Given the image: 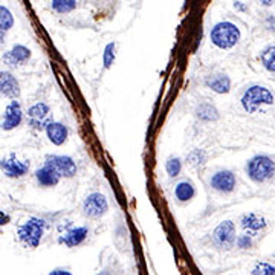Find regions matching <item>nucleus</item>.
Segmentation results:
<instances>
[{
  "label": "nucleus",
  "mask_w": 275,
  "mask_h": 275,
  "mask_svg": "<svg viewBox=\"0 0 275 275\" xmlns=\"http://www.w3.org/2000/svg\"><path fill=\"white\" fill-rule=\"evenodd\" d=\"M29 58H31V51H29L26 46H23V45H15L11 51H8V52L3 55L5 65H8V66H11V68L22 66V65H25Z\"/></svg>",
  "instance_id": "obj_13"
},
{
  "label": "nucleus",
  "mask_w": 275,
  "mask_h": 275,
  "mask_svg": "<svg viewBox=\"0 0 275 275\" xmlns=\"http://www.w3.org/2000/svg\"><path fill=\"white\" fill-rule=\"evenodd\" d=\"M22 119H23V112H22V107H20V102L12 99L8 105H6V110L0 119V129L3 130H12L15 127H18L22 124Z\"/></svg>",
  "instance_id": "obj_9"
},
{
  "label": "nucleus",
  "mask_w": 275,
  "mask_h": 275,
  "mask_svg": "<svg viewBox=\"0 0 275 275\" xmlns=\"http://www.w3.org/2000/svg\"><path fill=\"white\" fill-rule=\"evenodd\" d=\"M196 113H197V116H199L200 119H203V121H216V119L219 118L217 109H216L214 105L208 104V102L200 104V105L197 107Z\"/></svg>",
  "instance_id": "obj_20"
},
{
  "label": "nucleus",
  "mask_w": 275,
  "mask_h": 275,
  "mask_svg": "<svg viewBox=\"0 0 275 275\" xmlns=\"http://www.w3.org/2000/svg\"><path fill=\"white\" fill-rule=\"evenodd\" d=\"M237 246L239 248H242V249H246V248H251L252 246V239H251V236H240L239 239H237Z\"/></svg>",
  "instance_id": "obj_28"
},
{
  "label": "nucleus",
  "mask_w": 275,
  "mask_h": 275,
  "mask_svg": "<svg viewBox=\"0 0 275 275\" xmlns=\"http://www.w3.org/2000/svg\"><path fill=\"white\" fill-rule=\"evenodd\" d=\"M0 170L6 178H22L29 172V162L20 161L14 153L0 161Z\"/></svg>",
  "instance_id": "obj_8"
},
{
  "label": "nucleus",
  "mask_w": 275,
  "mask_h": 275,
  "mask_svg": "<svg viewBox=\"0 0 275 275\" xmlns=\"http://www.w3.org/2000/svg\"><path fill=\"white\" fill-rule=\"evenodd\" d=\"M48 115H49V105L46 102H37V104L31 105L29 110H28V116L31 119V125L34 129H38V130L46 129L48 124L51 122V121L46 119Z\"/></svg>",
  "instance_id": "obj_11"
},
{
  "label": "nucleus",
  "mask_w": 275,
  "mask_h": 275,
  "mask_svg": "<svg viewBox=\"0 0 275 275\" xmlns=\"http://www.w3.org/2000/svg\"><path fill=\"white\" fill-rule=\"evenodd\" d=\"M45 234V220L38 217H29L23 225L18 226L17 236L20 242L28 248H37Z\"/></svg>",
  "instance_id": "obj_3"
},
{
  "label": "nucleus",
  "mask_w": 275,
  "mask_h": 275,
  "mask_svg": "<svg viewBox=\"0 0 275 275\" xmlns=\"http://www.w3.org/2000/svg\"><path fill=\"white\" fill-rule=\"evenodd\" d=\"M268 225L266 219L263 216H259V214H254V213H249V214H245L242 217V228L248 232H257V231H262L265 229Z\"/></svg>",
  "instance_id": "obj_16"
},
{
  "label": "nucleus",
  "mask_w": 275,
  "mask_h": 275,
  "mask_svg": "<svg viewBox=\"0 0 275 275\" xmlns=\"http://www.w3.org/2000/svg\"><path fill=\"white\" fill-rule=\"evenodd\" d=\"M240 29L232 22H219L209 32L211 43L219 49H231L240 41Z\"/></svg>",
  "instance_id": "obj_1"
},
{
  "label": "nucleus",
  "mask_w": 275,
  "mask_h": 275,
  "mask_svg": "<svg viewBox=\"0 0 275 275\" xmlns=\"http://www.w3.org/2000/svg\"><path fill=\"white\" fill-rule=\"evenodd\" d=\"M175 196L179 202H189L196 196V188L193 182L189 181H182L176 185L175 188Z\"/></svg>",
  "instance_id": "obj_19"
},
{
  "label": "nucleus",
  "mask_w": 275,
  "mask_h": 275,
  "mask_svg": "<svg viewBox=\"0 0 275 275\" xmlns=\"http://www.w3.org/2000/svg\"><path fill=\"white\" fill-rule=\"evenodd\" d=\"M46 135L49 138V141L54 144V145H63L66 141H68V136H69V130L65 124L61 122H54L51 121L46 127Z\"/></svg>",
  "instance_id": "obj_15"
},
{
  "label": "nucleus",
  "mask_w": 275,
  "mask_h": 275,
  "mask_svg": "<svg viewBox=\"0 0 275 275\" xmlns=\"http://www.w3.org/2000/svg\"><path fill=\"white\" fill-rule=\"evenodd\" d=\"M49 275H72L69 271H66V269H55V271H52Z\"/></svg>",
  "instance_id": "obj_30"
},
{
  "label": "nucleus",
  "mask_w": 275,
  "mask_h": 275,
  "mask_svg": "<svg viewBox=\"0 0 275 275\" xmlns=\"http://www.w3.org/2000/svg\"><path fill=\"white\" fill-rule=\"evenodd\" d=\"M75 8H77V2H74V0H54L52 2V9L58 14L71 12Z\"/></svg>",
  "instance_id": "obj_22"
},
{
  "label": "nucleus",
  "mask_w": 275,
  "mask_h": 275,
  "mask_svg": "<svg viewBox=\"0 0 275 275\" xmlns=\"http://www.w3.org/2000/svg\"><path fill=\"white\" fill-rule=\"evenodd\" d=\"M89 231L86 226H77V228H71L68 232H65L61 237H60V243L66 245L68 248H75L78 245H81L86 237H88Z\"/></svg>",
  "instance_id": "obj_14"
},
{
  "label": "nucleus",
  "mask_w": 275,
  "mask_h": 275,
  "mask_svg": "<svg viewBox=\"0 0 275 275\" xmlns=\"http://www.w3.org/2000/svg\"><path fill=\"white\" fill-rule=\"evenodd\" d=\"M266 25H268V28H269L271 31H274L275 32V14L274 15H269V17L266 18Z\"/></svg>",
  "instance_id": "obj_29"
},
{
  "label": "nucleus",
  "mask_w": 275,
  "mask_h": 275,
  "mask_svg": "<svg viewBox=\"0 0 275 275\" xmlns=\"http://www.w3.org/2000/svg\"><path fill=\"white\" fill-rule=\"evenodd\" d=\"M18 95H20V84L17 78L8 71H0V96L15 99Z\"/></svg>",
  "instance_id": "obj_12"
},
{
  "label": "nucleus",
  "mask_w": 275,
  "mask_h": 275,
  "mask_svg": "<svg viewBox=\"0 0 275 275\" xmlns=\"http://www.w3.org/2000/svg\"><path fill=\"white\" fill-rule=\"evenodd\" d=\"M234 8H237V9H240V11H246V9H248L242 2H236V3H234Z\"/></svg>",
  "instance_id": "obj_31"
},
{
  "label": "nucleus",
  "mask_w": 275,
  "mask_h": 275,
  "mask_svg": "<svg viewBox=\"0 0 275 275\" xmlns=\"http://www.w3.org/2000/svg\"><path fill=\"white\" fill-rule=\"evenodd\" d=\"M211 186L213 189L219 191V193H231L236 188V175L229 170H219L211 176Z\"/></svg>",
  "instance_id": "obj_10"
},
{
  "label": "nucleus",
  "mask_w": 275,
  "mask_h": 275,
  "mask_svg": "<svg viewBox=\"0 0 275 275\" xmlns=\"http://www.w3.org/2000/svg\"><path fill=\"white\" fill-rule=\"evenodd\" d=\"M109 209V202L105 199L104 194L101 193H92L86 197L84 203H83V211L84 216L92 217V219H98L101 216H104Z\"/></svg>",
  "instance_id": "obj_7"
},
{
  "label": "nucleus",
  "mask_w": 275,
  "mask_h": 275,
  "mask_svg": "<svg viewBox=\"0 0 275 275\" xmlns=\"http://www.w3.org/2000/svg\"><path fill=\"white\" fill-rule=\"evenodd\" d=\"M186 161L191 167H200L203 165V162L206 161V155L203 150H193L188 156H186Z\"/></svg>",
  "instance_id": "obj_25"
},
{
  "label": "nucleus",
  "mask_w": 275,
  "mask_h": 275,
  "mask_svg": "<svg viewBox=\"0 0 275 275\" xmlns=\"http://www.w3.org/2000/svg\"><path fill=\"white\" fill-rule=\"evenodd\" d=\"M14 26V17L11 11L6 6H0V29L2 31H9Z\"/></svg>",
  "instance_id": "obj_23"
},
{
  "label": "nucleus",
  "mask_w": 275,
  "mask_h": 275,
  "mask_svg": "<svg viewBox=\"0 0 275 275\" xmlns=\"http://www.w3.org/2000/svg\"><path fill=\"white\" fill-rule=\"evenodd\" d=\"M115 61V43H109L104 49V54H102V63H104V68L109 69Z\"/></svg>",
  "instance_id": "obj_26"
},
{
  "label": "nucleus",
  "mask_w": 275,
  "mask_h": 275,
  "mask_svg": "<svg viewBox=\"0 0 275 275\" xmlns=\"http://www.w3.org/2000/svg\"><path fill=\"white\" fill-rule=\"evenodd\" d=\"M213 240H214V243L219 248L229 249L234 245V242H236V226H234V222L225 220V222L219 223V226L213 232Z\"/></svg>",
  "instance_id": "obj_6"
},
{
  "label": "nucleus",
  "mask_w": 275,
  "mask_h": 275,
  "mask_svg": "<svg viewBox=\"0 0 275 275\" xmlns=\"http://www.w3.org/2000/svg\"><path fill=\"white\" fill-rule=\"evenodd\" d=\"M260 60H262V65L265 66L266 71L275 74V45H271V46L263 49Z\"/></svg>",
  "instance_id": "obj_21"
},
{
  "label": "nucleus",
  "mask_w": 275,
  "mask_h": 275,
  "mask_svg": "<svg viewBox=\"0 0 275 275\" xmlns=\"http://www.w3.org/2000/svg\"><path fill=\"white\" fill-rule=\"evenodd\" d=\"M45 165L52 168L60 178H74L77 175V164L69 156H58V155H49L46 158Z\"/></svg>",
  "instance_id": "obj_5"
},
{
  "label": "nucleus",
  "mask_w": 275,
  "mask_h": 275,
  "mask_svg": "<svg viewBox=\"0 0 275 275\" xmlns=\"http://www.w3.org/2000/svg\"><path fill=\"white\" fill-rule=\"evenodd\" d=\"M5 38H6V34H5V31L0 29V48L5 45Z\"/></svg>",
  "instance_id": "obj_32"
},
{
  "label": "nucleus",
  "mask_w": 275,
  "mask_h": 275,
  "mask_svg": "<svg viewBox=\"0 0 275 275\" xmlns=\"http://www.w3.org/2000/svg\"><path fill=\"white\" fill-rule=\"evenodd\" d=\"M246 173H248L249 179L254 182H266L275 175V162L269 156L257 155L248 162Z\"/></svg>",
  "instance_id": "obj_4"
},
{
  "label": "nucleus",
  "mask_w": 275,
  "mask_h": 275,
  "mask_svg": "<svg viewBox=\"0 0 275 275\" xmlns=\"http://www.w3.org/2000/svg\"><path fill=\"white\" fill-rule=\"evenodd\" d=\"M35 178H37V182L40 183L41 186H55L57 183L60 182V176L52 168H49L48 165L37 170Z\"/></svg>",
  "instance_id": "obj_18"
},
{
  "label": "nucleus",
  "mask_w": 275,
  "mask_h": 275,
  "mask_svg": "<svg viewBox=\"0 0 275 275\" xmlns=\"http://www.w3.org/2000/svg\"><path fill=\"white\" fill-rule=\"evenodd\" d=\"M165 170H167V173H168L170 178L179 176L181 172H182V161H181L179 158H176V156H172V158L167 161V164H165Z\"/></svg>",
  "instance_id": "obj_24"
},
{
  "label": "nucleus",
  "mask_w": 275,
  "mask_h": 275,
  "mask_svg": "<svg viewBox=\"0 0 275 275\" xmlns=\"http://www.w3.org/2000/svg\"><path fill=\"white\" fill-rule=\"evenodd\" d=\"M262 3H263L265 6H269V5H272V2H266V0H265V2H262Z\"/></svg>",
  "instance_id": "obj_33"
},
{
  "label": "nucleus",
  "mask_w": 275,
  "mask_h": 275,
  "mask_svg": "<svg viewBox=\"0 0 275 275\" xmlns=\"http://www.w3.org/2000/svg\"><path fill=\"white\" fill-rule=\"evenodd\" d=\"M206 88L211 89L216 93H228L231 91V80L229 77L223 75V74H217V75H211L206 78L205 81Z\"/></svg>",
  "instance_id": "obj_17"
},
{
  "label": "nucleus",
  "mask_w": 275,
  "mask_h": 275,
  "mask_svg": "<svg viewBox=\"0 0 275 275\" xmlns=\"http://www.w3.org/2000/svg\"><path fill=\"white\" fill-rule=\"evenodd\" d=\"M252 275H275V266L271 263H257L256 268L252 269Z\"/></svg>",
  "instance_id": "obj_27"
},
{
  "label": "nucleus",
  "mask_w": 275,
  "mask_h": 275,
  "mask_svg": "<svg viewBox=\"0 0 275 275\" xmlns=\"http://www.w3.org/2000/svg\"><path fill=\"white\" fill-rule=\"evenodd\" d=\"M2 216H3V213H0V217H2Z\"/></svg>",
  "instance_id": "obj_35"
},
{
  "label": "nucleus",
  "mask_w": 275,
  "mask_h": 275,
  "mask_svg": "<svg viewBox=\"0 0 275 275\" xmlns=\"http://www.w3.org/2000/svg\"><path fill=\"white\" fill-rule=\"evenodd\" d=\"M96 275H110V274H109V272H105V271H104V272H99V274H96Z\"/></svg>",
  "instance_id": "obj_34"
},
{
  "label": "nucleus",
  "mask_w": 275,
  "mask_h": 275,
  "mask_svg": "<svg viewBox=\"0 0 275 275\" xmlns=\"http://www.w3.org/2000/svg\"><path fill=\"white\" fill-rule=\"evenodd\" d=\"M274 93L265 86H251L242 96V107L248 113H256L263 105L274 104Z\"/></svg>",
  "instance_id": "obj_2"
}]
</instances>
